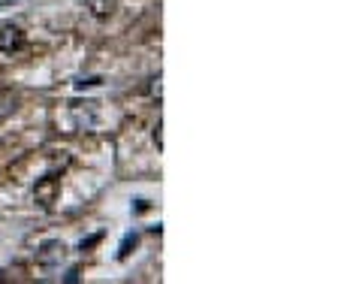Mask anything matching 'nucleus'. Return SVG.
<instances>
[{"instance_id":"obj_1","label":"nucleus","mask_w":362,"mask_h":284,"mask_svg":"<svg viewBox=\"0 0 362 284\" xmlns=\"http://www.w3.org/2000/svg\"><path fill=\"white\" fill-rule=\"evenodd\" d=\"M33 194H37V203H42L45 209L54 206V200H58V194H61V181H58V176H45V178H40V181H37V188H33Z\"/></svg>"},{"instance_id":"obj_2","label":"nucleus","mask_w":362,"mask_h":284,"mask_svg":"<svg viewBox=\"0 0 362 284\" xmlns=\"http://www.w3.org/2000/svg\"><path fill=\"white\" fill-rule=\"evenodd\" d=\"M21 45H25V30L16 28V25L0 28V52H4V55H13V52L21 49Z\"/></svg>"},{"instance_id":"obj_3","label":"nucleus","mask_w":362,"mask_h":284,"mask_svg":"<svg viewBox=\"0 0 362 284\" xmlns=\"http://www.w3.org/2000/svg\"><path fill=\"white\" fill-rule=\"evenodd\" d=\"M85 6H88V13L94 16V18H109L112 13H115V6H118V0H85Z\"/></svg>"},{"instance_id":"obj_4","label":"nucleus","mask_w":362,"mask_h":284,"mask_svg":"<svg viewBox=\"0 0 362 284\" xmlns=\"http://www.w3.org/2000/svg\"><path fill=\"white\" fill-rule=\"evenodd\" d=\"M66 248L61 242H45L42 251H40V263H54V260H64Z\"/></svg>"}]
</instances>
